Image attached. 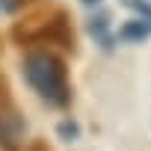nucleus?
Here are the masks:
<instances>
[{
	"mask_svg": "<svg viewBox=\"0 0 151 151\" xmlns=\"http://www.w3.org/2000/svg\"><path fill=\"white\" fill-rule=\"evenodd\" d=\"M24 74L30 86L39 92V98H45L53 107H65L71 92H68V80H65V65L47 53V50H33L24 59Z\"/></svg>",
	"mask_w": 151,
	"mask_h": 151,
	"instance_id": "obj_1",
	"label": "nucleus"
},
{
	"mask_svg": "<svg viewBox=\"0 0 151 151\" xmlns=\"http://www.w3.org/2000/svg\"><path fill=\"white\" fill-rule=\"evenodd\" d=\"M21 133H24V119L18 116V110L6 98V86H3L0 89V145L6 151H15Z\"/></svg>",
	"mask_w": 151,
	"mask_h": 151,
	"instance_id": "obj_2",
	"label": "nucleus"
},
{
	"mask_svg": "<svg viewBox=\"0 0 151 151\" xmlns=\"http://www.w3.org/2000/svg\"><path fill=\"white\" fill-rule=\"evenodd\" d=\"M148 33H151V30H148L142 21H130V24H124V27L119 30V36H122L124 42H142Z\"/></svg>",
	"mask_w": 151,
	"mask_h": 151,
	"instance_id": "obj_3",
	"label": "nucleus"
},
{
	"mask_svg": "<svg viewBox=\"0 0 151 151\" xmlns=\"http://www.w3.org/2000/svg\"><path fill=\"white\" fill-rule=\"evenodd\" d=\"M124 3H127L130 9H136V12L142 15V24L151 30V3H145V0H124Z\"/></svg>",
	"mask_w": 151,
	"mask_h": 151,
	"instance_id": "obj_4",
	"label": "nucleus"
},
{
	"mask_svg": "<svg viewBox=\"0 0 151 151\" xmlns=\"http://www.w3.org/2000/svg\"><path fill=\"white\" fill-rule=\"evenodd\" d=\"M56 133L62 136V139H77V133H80V127H77V122H59V127H56Z\"/></svg>",
	"mask_w": 151,
	"mask_h": 151,
	"instance_id": "obj_5",
	"label": "nucleus"
},
{
	"mask_svg": "<svg viewBox=\"0 0 151 151\" xmlns=\"http://www.w3.org/2000/svg\"><path fill=\"white\" fill-rule=\"evenodd\" d=\"M104 30H107V15H98V18L89 21V33L92 36H104Z\"/></svg>",
	"mask_w": 151,
	"mask_h": 151,
	"instance_id": "obj_6",
	"label": "nucleus"
},
{
	"mask_svg": "<svg viewBox=\"0 0 151 151\" xmlns=\"http://www.w3.org/2000/svg\"><path fill=\"white\" fill-rule=\"evenodd\" d=\"M21 3H24V0H0V9H3V12H15Z\"/></svg>",
	"mask_w": 151,
	"mask_h": 151,
	"instance_id": "obj_7",
	"label": "nucleus"
},
{
	"mask_svg": "<svg viewBox=\"0 0 151 151\" xmlns=\"http://www.w3.org/2000/svg\"><path fill=\"white\" fill-rule=\"evenodd\" d=\"M83 6H95V3H101V0H80Z\"/></svg>",
	"mask_w": 151,
	"mask_h": 151,
	"instance_id": "obj_8",
	"label": "nucleus"
}]
</instances>
